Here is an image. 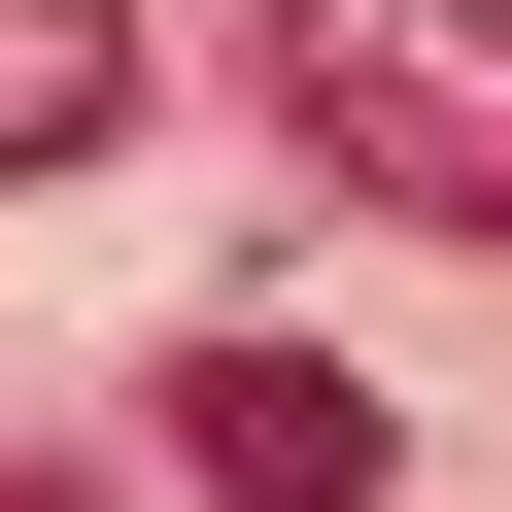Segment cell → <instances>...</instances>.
<instances>
[{
  "instance_id": "3957f363",
  "label": "cell",
  "mask_w": 512,
  "mask_h": 512,
  "mask_svg": "<svg viewBox=\"0 0 512 512\" xmlns=\"http://www.w3.org/2000/svg\"><path fill=\"white\" fill-rule=\"evenodd\" d=\"M103 103H137V0H0V205L103 171Z\"/></svg>"
},
{
  "instance_id": "7a4b0ae2",
  "label": "cell",
  "mask_w": 512,
  "mask_h": 512,
  "mask_svg": "<svg viewBox=\"0 0 512 512\" xmlns=\"http://www.w3.org/2000/svg\"><path fill=\"white\" fill-rule=\"evenodd\" d=\"M171 444H205V478H239V512H376V478H410V444H376V376H342V342H171Z\"/></svg>"
},
{
  "instance_id": "6da1fadb",
  "label": "cell",
  "mask_w": 512,
  "mask_h": 512,
  "mask_svg": "<svg viewBox=\"0 0 512 512\" xmlns=\"http://www.w3.org/2000/svg\"><path fill=\"white\" fill-rule=\"evenodd\" d=\"M239 69L308 103V171H342V205L512 239V0H239Z\"/></svg>"
}]
</instances>
